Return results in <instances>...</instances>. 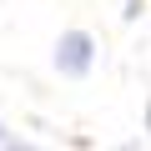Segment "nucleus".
<instances>
[{
  "label": "nucleus",
  "instance_id": "obj_1",
  "mask_svg": "<svg viewBox=\"0 0 151 151\" xmlns=\"http://www.w3.org/2000/svg\"><path fill=\"white\" fill-rule=\"evenodd\" d=\"M91 55H96V45H91L86 30H65L60 45H55V65H60L65 76H86V70H91Z\"/></svg>",
  "mask_w": 151,
  "mask_h": 151
},
{
  "label": "nucleus",
  "instance_id": "obj_2",
  "mask_svg": "<svg viewBox=\"0 0 151 151\" xmlns=\"http://www.w3.org/2000/svg\"><path fill=\"white\" fill-rule=\"evenodd\" d=\"M0 141H5V126H0Z\"/></svg>",
  "mask_w": 151,
  "mask_h": 151
}]
</instances>
